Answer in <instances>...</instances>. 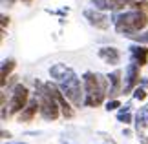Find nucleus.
I'll return each instance as SVG.
<instances>
[{"label":"nucleus","mask_w":148,"mask_h":144,"mask_svg":"<svg viewBox=\"0 0 148 144\" xmlns=\"http://www.w3.org/2000/svg\"><path fill=\"white\" fill-rule=\"evenodd\" d=\"M82 86H84V106L95 108L102 104L108 93V77L86 71L82 75Z\"/></svg>","instance_id":"nucleus-1"},{"label":"nucleus","mask_w":148,"mask_h":144,"mask_svg":"<svg viewBox=\"0 0 148 144\" xmlns=\"http://www.w3.org/2000/svg\"><path fill=\"white\" fill-rule=\"evenodd\" d=\"M115 22V29L119 33H124V37L130 33H137L141 29H145L148 26V15L141 9H134V11H123L113 16Z\"/></svg>","instance_id":"nucleus-2"},{"label":"nucleus","mask_w":148,"mask_h":144,"mask_svg":"<svg viewBox=\"0 0 148 144\" xmlns=\"http://www.w3.org/2000/svg\"><path fill=\"white\" fill-rule=\"evenodd\" d=\"M59 88L60 91L68 97V100L71 102L73 106H77V108H81L84 104V91L81 88V78L77 77V73L71 70V68H68V71L66 75L59 80Z\"/></svg>","instance_id":"nucleus-3"},{"label":"nucleus","mask_w":148,"mask_h":144,"mask_svg":"<svg viewBox=\"0 0 148 144\" xmlns=\"http://www.w3.org/2000/svg\"><path fill=\"white\" fill-rule=\"evenodd\" d=\"M37 86V97H38V102H40V115L44 120H48V122H51V120H57V117H59V109H60V104L59 100H57V97H53L51 93H48L46 88H44V84H40L37 80L35 82Z\"/></svg>","instance_id":"nucleus-4"},{"label":"nucleus","mask_w":148,"mask_h":144,"mask_svg":"<svg viewBox=\"0 0 148 144\" xmlns=\"http://www.w3.org/2000/svg\"><path fill=\"white\" fill-rule=\"evenodd\" d=\"M27 88L24 84H16L13 88V97H11V102H9V113L15 115V113H20L22 109L26 108L27 104Z\"/></svg>","instance_id":"nucleus-5"},{"label":"nucleus","mask_w":148,"mask_h":144,"mask_svg":"<svg viewBox=\"0 0 148 144\" xmlns=\"http://www.w3.org/2000/svg\"><path fill=\"white\" fill-rule=\"evenodd\" d=\"M84 18L88 20L90 26L97 27V29H108V27H110V18L97 8L95 9H86L84 11Z\"/></svg>","instance_id":"nucleus-6"},{"label":"nucleus","mask_w":148,"mask_h":144,"mask_svg":"<svg viewBox=\"0 0 148 144\" xmlns=\"http://www.w3.org/2000/svg\"><path fill=\"white\" fill-rule=\"evenodd\" d=\"M139 64L132 60V64H128L126 75H124V84H123V93H130L135 89V84L139 82Z\"/></svg>","instance_id":"nucleus-7"},{"label":"nucleus","mask_w":148,"mask_h":144,"mask_svg":"<svg viewBox=\"0 0 148 144\" xmlns=\"http://www.w3.org/2000/svg\"><path fill=\"white\" fill-rule=\"evenodd\" d=\"M37 111H40V102H38V97L35 95V99L27 100L26 108L18 113V122H29V120H33Z\"/></svg>","instance_id":"nucleus-8"},{"label":"nucleus","mask_w":148,"mask_h":144,"mask_svg":"<svg viewBox=\"0 0 148 144\" xmlns=\"http://www.w3.org/2000/svg\"><path fill=\"white\" fill-rule=\"evenodd\" d=\"M121 70H115L108 75V95L110 99H115L119 93H123V88H121Z\"/></svg>","instance_id":"nucleus-9"},{"label":"nucleus","mask_w":148,"mask_h":144,"mask_svg":"<svg viewBox=\"0 0 148 144\" xmlns=\"http://www.w3.org/2000/svg\"><path fill=\"white\" fill-rule=\"evenodd\" d=\"M99 57L106 62V64H112V66L119 64V60H121V53H119V49L113 48V46L101 48V49H99Z\"/></svg>","instance_id":"nucleus-10"},{"label":"nucleus","mask_w":148,"mask_h":144,"mask_svg":"<svg viewBox=\"0 0 148 144\" xmlns=\"http://www.w3.org/2000/svg\"><path fill=\"white\" fill-rule=\"evenodd\" d=\"M130 53H132V60L137 62L139 66H145L146 64V59H148V48H145V46H132L130 48Z\"/></svg>","instance_id":"nucleus-11"},{"label":"nucleus","mask_w":148,"mask_h":144,"mask_svg":"<svg viewBox=\"0 0 148 144\" xmlns=\"http://www.w3.org/2000/svg\"><path fill=\"white\" fill-rule=\"evenodd\" d=\"M135 128H137V131L148 128V106L141 108L137 115H135Z\"/></svg>","instance_id":"nucleus-12"},{"label":"nucleus","mask_w":148,"mask_h":144,"mask_svg":"<svg viewBox=\"0 0 148 144\" xmlns=\"http://www.w3.org/2000/svg\"><path fill=\"white\" fill-rule=\"evenodd\" d=\"M13 68H15V60L13 59H8V60H4L2 62V68H0V84H2V88L5 86V80H8V75L13 71Z\"/></svg>","instance_id":"nucleus-13"},{"label":"nucleus","mask_w":148,"mask_h":144,"mask_svg":"<svg viewBox=\"0 0 148 144\" xmlns=\"http://www.w3.org/2000/svg\"><path fill=\"white\" fill-rule=\"evenodd\" d=\"M92 4L101 11H115V9H119V5L113 2V0H92Z\"/></svg>","instance_id":"nucleus-14"},{"label":"nucleus","mask_w":148,"mask_h":144,"mask_svg":"<svg viewBox=\"0 0 148 144\" xmlns=\"http://www.w3.org/2000/svg\"><path fill=\"white\" fill-rule=\"evenodd\" d=\"M66 71H68L66 64H53L49 68V75H51V78H55V80H60L66 75Z\"/></svg>","instance_id":"nucleus-15"},{"label":"nucleus","mask_w":148,"mask_h":144,"mask_svg":"<svg viewBox=\"0 0 148 144\" xmlns=\"http://www.w3.org/2000/svg\"><path fill=\"white\" fill-rule=\"evenodd\" d=\"M126 37L137 40V42H141V44H148V33H141V35H137V33H130V35H126Z\"/></svg>","instance_id":"nucleus-16"},{"label":"nucleus","mask_w":148,"mask_h":144,"mask_svg":"<svg viewBox=\"0 0 148 144\" xmlns=\"http://www.w3.org/2000/svg\"><path fill=\"white\" fill-rule=\"evenodd\" d=\"M117 120L119 122H124V124H130L132 122V115H130V111H119L117 113Z\"/></svg>","instance_id":"nucleus-17"},{"label":"nucleus","mask_w":148,"mask_h":144,"mask_svg":"<svg viewBox=\"0 0 148 144\" xmlns=\"http://www.w3.org/2000/svg\"><path fill=\"white\" fill-rule=\"evenodd\" d=\"M132 97H134L135 100H145V99H146V91H145V88H135L134 93H132Z\"/></svg>","instance_id":"nucleus-18"},{"label":"nucleus","mask_w":148,"mask_h":144,"mask_svg":"<svg viewBox=\"0 0 148 144\" xmlns=\"http://www.w3.org/2000/svg\"><path fill=\"white\" fill-rule=\"evenodd\" d=\"M117 108H121V102H119L117 99H110L106 102V109H108V111H113V109H117Z\"/></svg>","instance_id":"nucleus-19"},{"label":"nucleus","mask_w":148,"mask_h":144,"mask_svg":"<svg viewBox=\"0 0 148 144\" xmlns=\"http://www.w3.org/2000/svg\"><path fill=\"white\" fill-rule=\"evenodd\" d=\"M8 24H9V18H8L5 15H2V29H4V27L8 26Z\"/></svg>","instance_id":"nucleus-20"},{"label":"nucleus","mask_w":148,"mask_h":144,"mask_svg":"<svg viewBox=\"0 0 148 144\" xmlns=\"http://www.w3.org/2000/svg\"><path fill=\"white\" fill-rule=\"evenodd\" d=\"M130 108H132V106H130V102H128V104L121 106V109H119V111H130Z\"/></svg>","instance_id":"nucleus-21"},{"label":"nucleus","mask_w":148,"mask_h":144,"mask_svg":"<svg viewBox=\"0 0 148 144\" xmlns=\"http://www.w3.org/2000/svg\"><path fill=\"white\" fill-rule=\"evenodd\" d=\"M141 86H143V88H146V86H148V78H146V77L141 78Z\"/></svg>","instance_id":"nucleus-22"},{"label":"nucleus","mask_w":148,"mask_h":144,"mask_svg":"<svg viewBox=\"0 0 148 144\" xmlns=\"http://www.w3.org/2000/svg\"><path fill=\"white\" fill-rule=\"evenodd\" d=\"M2 137H4V139H9L11 133H9V131H5V130H2Z\"/></svg>","instance_id":"nucleus-23"},{"label":"nucleus","mask_w":148,"mask_h":144,"mask_svg":"<svg viewBox=\"0 0 148 144\" xmlns=\"http://www.w3.org/2000/svg\"><path fill=\"white\" fill-rule=\"evenodd\" d=\"M4 144H26V142H4Z\"/></svg>","instance_id":"nucleus-24"},{"label":"nucleus","mask_w":148,"mask_h":144,"mask_svg":"<svg viewBox=\"0 0 148 144\" xmlns=\"http://www.w3.org/2000/svg\"><path fill=\"white\" fill-rule=\"evenodd\" d=\"M22 2H31V0H22Z\"/></svg>","instance_id":"nucleus-25"}]
</instances>
